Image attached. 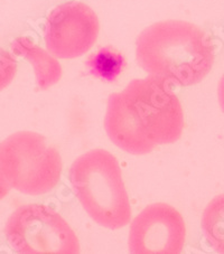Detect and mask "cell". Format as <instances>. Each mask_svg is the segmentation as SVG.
<instances>
[{
  "instance_id": "6da1fadb",
  "label": "cell",
  "mask_w": 224,
  "mask_h": 254,
  "mask_svg": "<svg viewBox=\"0 0 224 254\" xmlns=\"http://www.w3.org/2000/svg\"><path fill=\"white\" fill-rule=\"evenodd\" d=\"M104 129L121 150L145 155L182 137L183 107L164 78H136L124 91L109 96Z\"/></svg>"
},
{
  "instance_id": "7a4b0ae2",
  "label": "cell",
  "mask_w": 224,
  "mask_h": 254,
  "mask_svg": "<svg viewBox=\"0 0 224 254\" xmlns=\"http://www.w3.org/2000/svg\"><path fill=\"white\" fill-rule=\"evenodd\" d=\"M136 59L149 75L178 86L200 83L214 64V46L204 30L183 20L149 26L136 42Z\"/></svg>"
},
{
  "instance_id": "3957f363",
  "label": "cell",
  "mask_w": 224,
  "mask_h": 254,
  "mask_svg": "<svg viewBox=\"0 0 224 254\" xmlns=\"http://www.w3.org/2000/svg\"><path fill=\"white\" fill-rule=\"evenodd\" d=\"M72 190L82 207L96 224L119 230L131 221V205L120 165L103 149L78 157L70 168Z\"/></svg>"
},
{
  "instance_id": "277c9868",
  "label": "cell",
  "mask_w": 224,
  "mask_h": 254,
  "mask_svg": "<svg viewBox=\"0 0 224 254\" xmlns=\"http://www.w3.org/2000/svg\"><path fill=\"white\" fill-rule=\"evenodd\" d=\"M2 172L11 188L29 196L50 192L62 175L58 149L33 131H19L0 142Z\"/></svg>"
},
{
  "instance_id": "5b68a950",
  "label": "cell",
  "mask_w": 224,
  "mask_h": 254,
  "mask_svg": "<svg viewBox=\"0 0 224 254\" xmlns=\"http://www.w3.org/2000/svg\"><path fill=\"white\" fill-rule=\"evenodd\" d=\"M8 243L20 254H76L80 242L60 214L50 206L28 204L14 211L5 226Z\"/></svg>"
},
{
  "instance_id": "8992f818",
  "label": "cell",
  "mask_w": 224,
  "mask_h": 254,
  "mask_svg": "<svg viewBox=\"0 0 224 254\" xmlns=\"http://www.w3.org/2000/svg\"><path fill=\"white\" fill-rule=\"evenodd\" d=\"M100 33L94 10L80 1L67 2L48 15L44 30L47 51L58 59L72 60L87 53Z\"/></svg>"
},
{
  "instance_id": "52a82bcc",
  "label": "cell",
  "mask_w": 224,
  "mask_h": 254,
  "mask_svg": "<svg viewBox=\"0 0 224 254\" xmlns=\"http://www.w3.org/2000/svg\"><path fill=\"white\" fill-rule=\"evenodd\" d=\"M186 240L185 221L166 203L151 204L131 222L128 248L133 254H178Z\"/></svg>"
},
{
  "instance_id": "ba28073f",
  "label": "cell",
  "mask_w": 224,
  "mask_h": 254,
  "mask_svg": "<svg viewBox=\"0 0 224 254\" xmlns=\"http://www.w3.org/2000/svg\"><path fill=\"white\" fill-rule=\"evenodd\" d=\"M11 50L14 54L32 64L37 86L41 90H46L55 85L62 77V66L59 61L54 59L50 52L44 51L36 45L29 37L20 36L16 38L11 43Z\"/></svg>"
},
{
  "instance_id": "9c48e42d",
  "label": "cell",
  "mask_w": 224,
  "mask_h": 254,
  "mask_svg": "<svg viewBox=\"0 0 224 254\" xmlns=\"http://www.w3.org/2000/svg\"><path fill=\"white\" fill-rule=\"evenodd\" d=\"M85 65L91 75L105 82H115L126 67V60L111 46L100 48L89 56Z\"/></svg>"
},
{
  "instance_id": "30bf717a",
  "label": "cell",
  "mask_w": 224,
  "mask_h": 254,
  "mask_svg": "<svg viewBox=\"0 0 224 254\" xmlns=\"http://www.w3.org/2000/svg\"><path fill=\"white\" fill-rule=\"evenodd\" d=\"M201 226L210 247L224 254V194L215 196L208 204L202 215Z\"/></svg>"
},
{
  "instance_id": "8fae6325",
  "label": "cell",
  "mask_w": 224,
  "mask_h": 254,
  "mask_svg": "<svg viewBox=\"0 0 224 254\" xmlns=\"http://www.w3.org/2000/svg\"><path fill=\"white\" fill-rule=\"evenodd\" d=\"M17 73V62L9 52L0 46V91L14 81Z\"/></svg>"
},
{
  "instance_id": "7c38bea8",
  "label": "cell",
  "mask_w": 224,
  "mask_h": 254,
  "mask_svg": "<svg viewBox=\"0 0 224 254\" xmlns=\"http://www.w3.org/2000/svg\"><path fill=\"white\" fill-rule=\"evenodd\" d=\"M10 190H11V186L10 184L8 183L5 174L2 172L1 158H0V200L5 198V197L9 194Z\"/></svg>"
},
{
  "instance_id": "4fadbf2b",
  "label": "cell",
  "mask_w": 224,
  "mask_h": 254,
  "mask_svg": "<svg viewBox=\"0 0 224 254\" xmlns=\"http://www.w3.org/2000/svg\"><path fill=\"white\" fill-rule=\"evenodd\" d=\"M218 96H219L220 107H221L222 111L224 112V74H223V76L221 77V80H220V82H219Z\"/></svg>"
}]
</instances>
